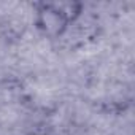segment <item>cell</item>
<instances>
[{"instance_id": "2", "label": "cell", "mask_w": 135, "mask_h": 135, "mask_svg": "<svg viewBox=\"0 0 135 135\" xmlns=\"http://www.w3.org/2000/svg\"><path fill=\"white\" fill-rule=\"evenodd\" d=\"M32 135H46V133H41V132H37V133H32Z\"/></svg>"}, {"instance_id": "1", "label": "cell", "mask_w": 135, "mask_h": 135, "mask_svg": "<svg viewBox=\"0 0 135 135\" xmlns=\"http://www.w3.org/2000/svg\"><path fill=\"white\" fill-rule=\"evenodd\" d=\"M35 8V26L46 38H60L70 26L83 15V3L62 0V2H38Z\"/></svg>"}]
</instances>
